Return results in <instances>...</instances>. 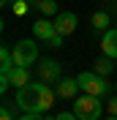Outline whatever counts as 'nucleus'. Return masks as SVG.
Listing matches in <instances>:
<instances>
[{
    "label": "nucleus",
    "mask_w": 117,
    "mask_h": 120,
    "mask_svg": "<svg viewBox=\"0 0 117 120\" xmlns=\"http://www.w3.org/2000/svg\"><path fill=\"white\" fill-rule=\"evenodd\" d=\"M55 98H57V93L44 82H30L27 87L16 90V106L22 112H33V115L49 112L52 104H55Z\"/></svg>",
    "instance_id": "nucleus-1"
},
{
    "label": "nucleus",
    "mask_w": 117,
    "mask_h": 120,
    "mask_svg": "<svg viewBox=\"0 0 117 120\" xmlns=\"http://www.w3.org/2000/svg\"><path fill=\"white\" fill-rule=\"evenodd\" d=\"M49 46H55V49H57V46H63V36H60V33H57V36H55V38H52V41H49Z\"/></svg>",
    "instance_id": "nucleus-17"
},
{
    "label": "nucleus",
    "mask_w": 117,
    "mask_h": 120,
    "mask_svg": "<svg viewBox=\"0 0 117 120\" xmlns=\"http://www.w3.org/2000/svg\"><path fill=\"white\" fill-rule=\"evenodd\" d=\"M11 55H14V66L30 68L38 60V46H36L33 38H22V41H16V46L11 49Z\"/></svg>",
    "instance_id": "nucleus-4"
},
{
    "label": "nucleus",
    "mask_w": 117,
    "mask_h": 120,
    "mask_svg": "<svg viewBox=\"0 0 117 120\" xmlns=\"http://www.w3.org/2000/svg\"><path fill=\"white\" fill-rule=\"evenodd\" d=\"M33 36H36L38 41H46V44H49L52 38L57 36L55 22H49V19H36V22H33Z\"/></svg>",
    "instance_id": "nucleus-7"
},
{
    "label": "nucleus",
    "mask_w": 117,
    "mask_h": 120,
    "mask_svg": "<svg viewBox=\"0 0 117 120\" xmlns=\"http://www.w3.org/2000/svg\"><path fill=\"white\" fill-rule=\"evenodd\" d=\"M101 52H103V57L117 60V30H106V33H103V38H101Z\"/></svg>",
    "instance_id": "nucleus-9"
},
{
    "label": "nucleus",
    "mask_w": 117,
    "mask_h": 120,
    "mask_svg": "<svg viewBox=\"0 0 117 120\" xmlns=\"http://www.w3.org/2000/svg\"><path fill=\"white\" fill-rule=\"evenodd\" d=\"M57 120H79V117H76L73 112H60V115H57Z\"/></svg>",
    "instance_id": "nucleus-16"
},
{
    "label": "nucleus",
    "mask_w": 117,
    "mask_h": 120,
    "mask_svg": "<svg viewBox=\"0 0 117 120\" xmlns=\"http://www.w3.org/2000/svg\"><path fill=\"white\" fill-rule=\"evenodd\" d=\"M114 90H117V85H114Z\"/></svg>",
    "instance_id": "nucleus-22"
},
{
    "label": "nucleus",
    "mask_w": 117,
    "mask_h": 120,
    "mask_svg": "<svg viewBox=\"0 0 117 120\" xmlns=\"http://www.w3.org/2000/svg\"><path fill=\"white\" fill-rule=\"evenodd\" d=\"M106 109H109V115H112V117H117V96L106 98Z\"/></svg>",
    "instance_id": "nucleus-15"
},
{
    "label": "nucleus",
    "mask_w": 117,
    "mask_h": 120,
    "mask_svg": "<svg viewBox=\"0 0 117 120\" xmlns=\"http://www.w3.org/2000/svg\"><path fill=\"white\" fill-rule=\"evenodd\" d=\"M0 120H14V117H11V112H8V109H0Z\"/></svg>",
    "instance_id": "nucleus-19"
},
{
    "label": "nucleus",
    "mask_w": 117,
    "mask_h": 120,
    "mask_svg": "<svg viewBox=\"0 0 117 120\" xmlns=\"http://www.w3.org/2000/svg\"><path fill=\"white\" fill-rule=\"evenodd\" d=\"M112 71H114V60L112 57H98L95 60V74L106 76V74H112Z\"/></svg>",
    "instance_id": "nucleus-11"
},
{
    "label": "nucleus",
    "mask_w": 117,
    "mask_h": 120,
    "mask_svg": "<svg viewBox=\"0 0 117 120\" xmlns=\"http://www.w3.org/2000/svg\"><path fill=\"white\" fill-rule=\"evenodd\" d=\"M11 11H14L16 16H25V14H27V0H19V3H14V6H11Z\"/></svg>",
    "instance_id": "nucleus-14"
},
{
    "label": "nucleus",
    "mask_w": 117,
    "mask_h": 120,
    "mask_svg": "<svg viewBox=\"0 0 117 120\" xmlns=\"http://www.w3.org/2000/svg\"><path fill=\"white\" fill-rule=\"evenodd\" d=\"M103 120H117V117H112V115H109V117H103Z\"/></svg>",
    "instance_id": "nucleus-21"
},
{
    "label": "nucleus",
    "mask_w": 117,
    "mask_h": 120,
    "mask_svg": "<svg viewBox=\"0 0 117 120\" xmlns=\"http://www.w3.org/2000/svg\"><path fill=\"white\" fill-rule=\"evenodd\" d=\"M16 120H44V117H38V115H33V112H25L22 117H16Z\"/></svg>",
    "instance_id": "nucleus-18"
},
{
    "label": "nucleus",
    "mask_w": 117,
    "mask_h": 120,
    "mask_svg": "<svg viewBox=\"0 0 117 120\" xmlns=\"http://www.w3.org/2000/svg\"><path fill=\"white\" fill-rule=\"evenodd\" d=\"M76 22H79V19H76L73 11H60V14L55 16V30L66 38V36H71L73 30H76Z\"/></svg>",
    "instance_id": "nucleus-6"
},
{
    "label": "nucleus",
    "mask_w": 117,
    "mask_h": 120,
    "mask_svg": "<svg viewBox=\"0 0 117 120\" xmlns=\"http://www.w3.org/2000/svg\"><path fill=\"white\" fill-rule=\"evenodd\" d=\"M76 82H79V87L87 93V96H106L109 93V82H106V76L95 74V71H82L79 76H76Z\"/></svg>",
    "instance_id": "nucleus-3"
},
{
    "label": "nucleus",
    "mask_w": 117,
    "mask_h": 120,
    "mask_svg": "<svg viewBox=\"0 0 117 120\" xmlns=\"http://www.w3.org/2000/svg\"><path fill=\"white\" fill-rule=\"evenodd\" d=\"M30 76H33V74H30V68H19V66H16L14 71H11V85H14L16 90H22V87H27V85L33 82Z\"/></svg>",
    "instance_id": "nucleus-10"
},
{
    "label": "nucleus",
    "mask_w": 117,
    "mask_h": 120,
    "mask_svg": "<svg viewBox=\"0 0 117 120\" xmlns=\"http://www.w3.org/2000/svg\"><path fill=\"white\" fill-rule=\"evenodd\" d=\"M93 27L95 30H106L109 27V14L106 11H95L93 14Z\"/></svg>",
    "instance_id": "nucleus-13"
},
{
    "label": "nucleus",
    "mask_w": 117,
    "mask_h": 120,
    "mask_svg": "<svg viewBox=\"0 0 117 120\" xmlns=\"http://www.w3.org/2000/svg\"><path fill=\"white\" fill-rule=\"evenodd\" d=\"M38 11H41L44 16H57L60 14V8H57L55 0H41V3H38Z\"/></svg>",
    "instance_id": "nucleus-12"
},
{
    "label": "nucleus",
    "mask_w": 117,
    "mask_h": 120,
    "mask_svg": "<svg viewBox=\"0 0 117 120\" xmlns=\"http://www.w3.org/2000/svg\"><path fill=\"white\" fill-rule=\"evenodd\" d=\"M103 112V104H101V98L98 96H79V98H73V115L79 120H98Z\"/></svg>",
    "instance_id": "nucleus-2"
},
{
    "label": "nucleus",
    "mask_w": 117,
    "mask_h": 120,
    "mask_svg": "<svg viewBox=\"0 0 117 120\" xmlns=\"http://www.w3.org/2000/svg\"><path fill=\"white\" fill-rule=\"evenodd\" d=\"M38 74H41V82L49 85V82H60L63 76H60V63L52 57H44L38 63Z\"/></svg>",
    "instance_id": "nucleus-5"
},
{
    "label": "nucleus",
    "mask_w": 117,
    "mask_h": 120,
    "mask_svg": "<svg viewBox=\"0 0 117 120\" xmlns=\"http://www.w3.org/2000/svg\"><path fill=\"white\" fill-rule=\"evenodd\" d=\"M55 93L60 98H79V82L71 79V76H63L57 82V87H55Z\"/></svg>",
    "instance_id": "nucleus-8"
},
{
    "label": "nucleus",
    "mask_w": 117,
    "mask_h": 120,
    "mask_svg": "<svg viewBox=\"0 0 117 120\" xmlns=\"http://www.w3.org/2000/svg\"><path fill=\"white\" fill-rule=\"evenodd\" d=\"M3 3H6V6H8V3H11V6H14V3H19V0H3Z\"/></svg>",
    "instance_id": "nucleus-20"
}]
</instances>
